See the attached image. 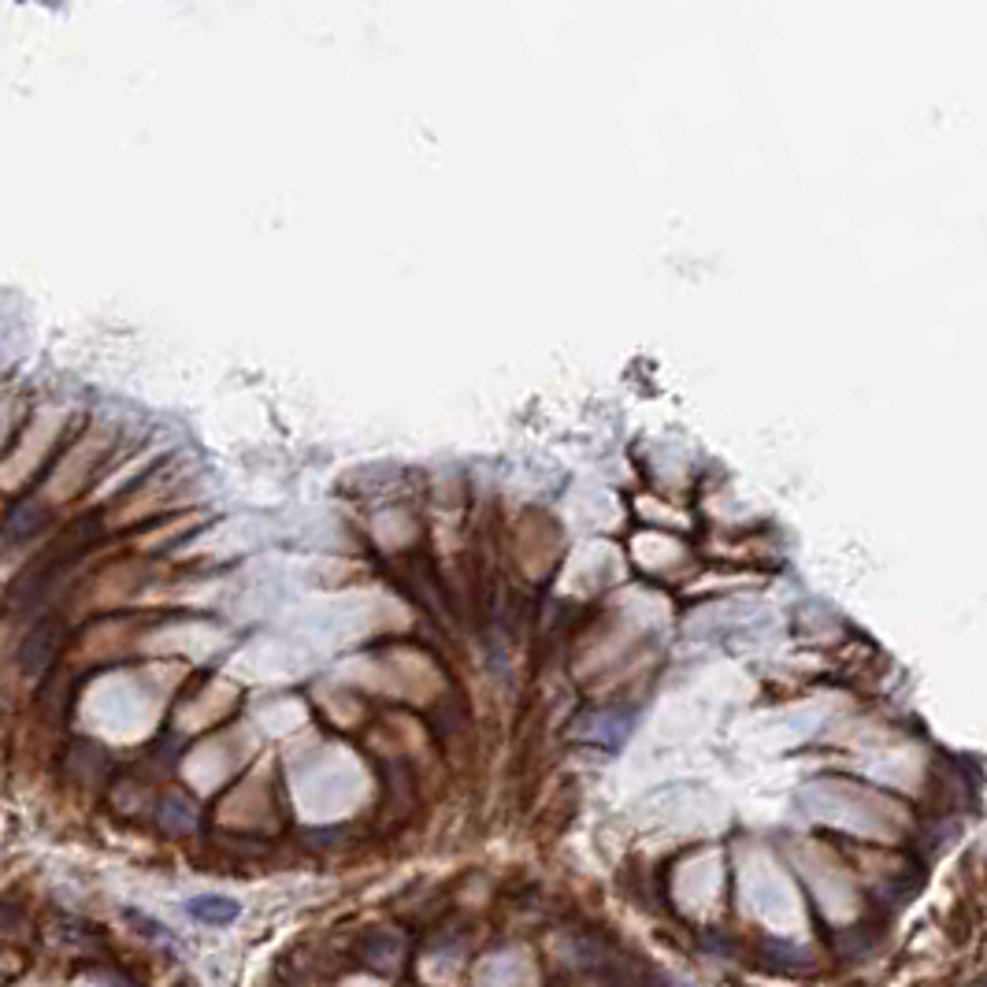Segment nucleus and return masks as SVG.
I'll list each match as a JSON object with an SVG mask.
<instances>
[{"instance_id":"f257e3e1","label":"nucleus","mask_w":987,"mask_h":987,"mask_svg":"<svg viewBox=\"0 0 987 987\" xmlns=\"http://www.w3.org/2000/svg\"><path fill=\"white\" fill-rule=\"evenodd\" d=\"M57 647H60V620L38 616L23 635V642H19V653H16L19 672L30 675V680L41 675L52 664V658H57Z\"/></svg>"},{"instance_id":"f03ea898","label":"nucleus","mask_w":987,"mask_h":987,"mask_svg":"<svg viewBox=\"0 0 987 987\" xmlns=\"http://www.w3.org/2000/svg\"><path fill=\"white\" fill-rule=\"evenodd\" d=\"M49 520H52V513L41 502H23L16 509L12 516H8V542H27V539H34L38 531H46L49 527Z\"/></svg>"},{"instance_id":"7ed1b4c3","label":"nucleus","mask_w":987,"mask_h":987,"mask_svg":"<svg viewBox=\"0 0 987 987\" xmlns=\"http://www.w3.org/2000/svg\"><path fill=\"white\" fill-rule=\"evenodd\" d=\"M186 909H190V917H197L201 925H230V920L241 914L235 898H219V895L194 898V902L186 906Z\"/></svg>"},{"instance_id":"20e7f679","label":"nucleus","mask_w":987,"mask_h":987,"mask_svg":"<svg viewBox=\"0 0 987 987\" xmlns=\"http://www.w3.org/2000/svg\"><path fill=\"white\" fill-rule=\"evenodd\" d=\"M90 939H101V936H97V928L86 925V920H57V925H49V942L60 950L90 947Z\"/></svg>"},{"instance_id":"39448f33","label":"nucleus","mask_w":987,"mask_h":987,"mask_svg":"<svg viewBox=\"0 0 987 987\" xmlns=\"http://www.w3.org/2000/svg\"><path fill=\"white\" fill-rule=\"evenodd\" d=\"M130 920H138V931H146V936H164V928H157V920H149L141 914H130Z\"/></svg>"}]
</instances>
